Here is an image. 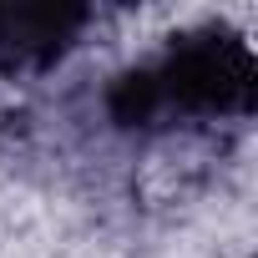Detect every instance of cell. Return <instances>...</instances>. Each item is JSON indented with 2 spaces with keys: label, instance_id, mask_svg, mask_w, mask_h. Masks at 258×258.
I'll return each instance as SVG.
<instances>
[{
  "label": "cell",
  "instance_id": "obj_1",
  "mask_svg": "<svg viewBox=\"0 0 258 258\" xmlns=\"http://www.w3.org/2000/svg\"><path fill=\"white\" fill-rule=\"evenodd\" d=\"M258 61L248 41L223 26H187L167 36L152 56L132 61L101 91V111L126 137H167L177 126L243 121L253 116Z\"/></svg>",
  "mask_w": 258,
  "mask_h": 258
},
{
  "label": "cell",
  "instance_id": "obj_2",
  "mask_svg": "<svg viewBox=\"0 0 258 258\" xmlns=\"http://www.w3.org/2000/svg\"><path fill=\"white\" fill-rule=\"evenodd\" d=\"M86 26V6H0V76L51 71Z\"/></svg>",
  "mask_w": 258,
  "mask_h": 258
}]
</instances>
